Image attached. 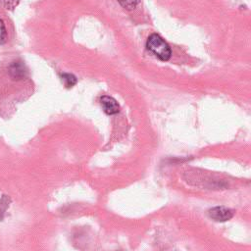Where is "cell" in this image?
I'll return each instance as SVG.
<instances>
[{"label": "cell", "mask_w": 251, "mask_h": 251, "mask_svg": "<svg viewBox=\"0 0 251 251\" xmlns=\"http://www.w3.org/2000/svg\"><path fill=\"white\" fill-rule=\"evenodd\" d=\"M209 216L216 222H226L232 218L233 212L228 208L218 206L209 210Z\"/></svg>", "instance_id": "cell-2"}, {"label": "cell", "mask_w": 251, "mask_h": 251, "mask_svg": "<svg viewBox=\"0 0 251 251\" xmlns=\"http://www.w3.org/2000/svg\"><path fill=\"white\" fill-rule=\"evenodd\" d=\"M9 74L13 79H22L25 77L27 71L23 62L15 61L9 67Z\"/></svg>", "instance_id": "cell-4"}, {"label": "cell", "mask_w": 251, "mask_h": 251, "mask_svg": "<svg viewBox=\"0 0 251 251\" xmlns=\"http://www.w3.org/2000/svg\"><path fill=\"white\" fill-rule=\"evenodd\" d=\"M20 0H7L6 2V7L9 9H13L14 7H16L18 5Z\"/></svg>", "instance_id": "cell-8"}, {"label": "cell", "mask_w": 251, "mask_h": 251, "mask_svg": "<svg viewBox=\"0 0 251 251\" xmlns=\"http://www.w3.org/2000/svg\"><path fill=\"white\" fill-rule=\"evenodd\" d=\"M7 40V31L5 27V24L2 20H0V45L4 44Z\"/></svg>", "instance_id": "cell-7"}, {"label": "cell", "mask_w": 251, "mask_h": 251, "mask_svg": "<svg viewBox=\"0 0 251 251\" xmlns=\"http://www.w3.org/2000/svg\"><path fill=\"white\" fill-rule=\"evenodd\" d=\"M120 5L127 10L134 9L140 2V0H118Z\"/></svg>", "instance_id": "cell-6"}, {"label": "cell", "mask_w": 251, "mask_h": 251, "mask_svg": "<svg viewBox=\"0 0 251 251\" xmlns=\"http://www.w3.org/2000/svg\"><path fill=\"white\" fill-rule=\"evenodd\" d=\"M100 104L102 106L103 111L107 115H115L120 111V106L118 102L116 101L115 98L108 96V95H103L100 97Z\"/></svg>", "instance_id": "cell-3"}, {"label": "cell", "mask_w": 251, "mask_h": 251, "mask_svg": "<svg viewBox=\"0 0 251 251\" xmlns=\"http://www.w3.org/2000/svg\"><path fill=\"white\" fill-rule=\"evenodd\" d=\"M61 80L65 84V86L68 88L73 87L76 83V77L74 75L67 74V73H64L61 75Z\"/></svg>", "instance_id": "cell-5"}, {"label": "cell", "mask_w": 251, "mask_h": 251, "mask_svg": "<svg viewBox=\"0 0 251 251\" xmlns=\"http://www.w3.org/2000/svg\"><path fill=\"white\" fill-rule=\"evenodd\" d=\"M146 47L162 61H168L171 58L172 51L170 46L160 35L156 33H153L148 37Z\"/></svg>", "instance_id": "cell-1"}]
</instances>
